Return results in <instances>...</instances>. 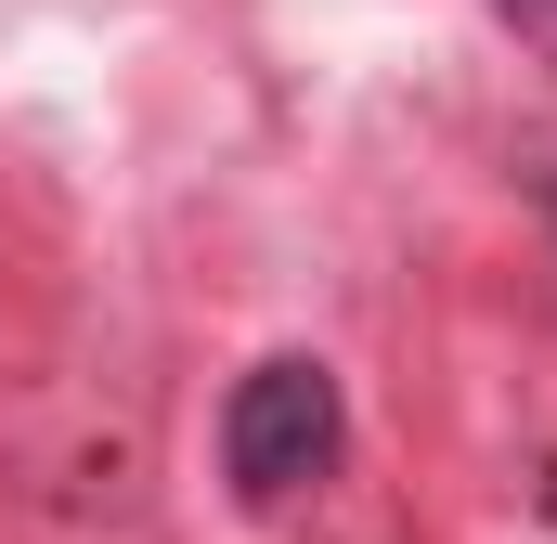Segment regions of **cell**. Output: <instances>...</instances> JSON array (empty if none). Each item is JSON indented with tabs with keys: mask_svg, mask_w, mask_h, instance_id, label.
I'll return each instance as SVG.
<instances>
[{
	"mask_svg": "<svg viewBox=\"0 0 557 544\" xmlns=\"http://www.w3.org/2000/svg\"><path fill=\"white\" fill-rule=\"evenodd\" d=\"M337 454H350V390H337L324 350H260L221 390V480H234V506H298Z\"/></svg>",
	"mask_w": 557,
	"mask_h": 544,
	"instance_id": "1",
	"label": "cell"
},
{
	"mask_svg": "<svg viewBox=\"0 0 557 544\" xmlns=\"http://www.w3.org/2000/svg\"><path fill=\"white\" fill-rule=\"evenodd\" d=\"M493 13H506V26H519V39H532V52L557 65V0H493Z\"/></svg>",
	"mask_w": 557,
	"mask_h": 544,
	"instance_id": "2",
	"label": "cell"
}]
</instances>
